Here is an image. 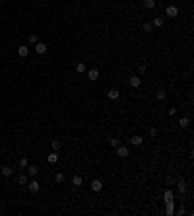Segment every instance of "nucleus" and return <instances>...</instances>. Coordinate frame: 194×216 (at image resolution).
<instances>
[{
    "label": "nucleus",
    "mask_w": 194,
    "mask_h": 216,
    "mask_svg": "<svg viewBox=\"0 0 194 216\" xmlns=\"http://www.w3.org/2000/svg\"><path fill=\"white\" fill-rule=\"evenodd\" d=\"M144 6L148 10H151V8H155V0H144Z\"/></svg>",
    "instance_id": "aec40b11"
},
{
    "label": "nucleus",
    "mask_w": 194,
    "mask_h": 216,
    "mask_svg": "<svg viewBox=\"0 0 194 216\" xmlns=\"http://www.w3.org/2000/svg\"><path fill=\"white\" fill-rule=\"evenodd\" d=\"M138 70H140V74H146V64H140V68H138Z\"/></svg>",
    "instance_id": "c756f323"
},
{
    "label": "nucleus",
    "mask_w": 194,
    "mask_h": 216,
    "mask_svg": "<svg viewBox=\"0 0 194 216\" xmlns=\"http://www.w3.org/2000/svg\"><path fill=\"white\" fill-rule=\"evenodd\" d=\"M151 29H153V26H151L149 21H146V24H144V31H151Z\"/></svg>",
    "instance_id": "a878e982"
},
{
    "label": "nucleus",
    "mask_w": 194,
    "mask_h": 216,
    "mask_svg": "<svg viewBox=\"0 0 194 216\" xmlns=\"http://www.w3.org/2000/svg\"><path fill=\"white\" fill-rule=\"evenodd\" d=\"M163 199H165V203H173V191H165L163 193Z\"/></svg>",
    "instance_id": "ddd939ff"
},
{
    "label": "nucleus",
    "mask_w": 194,
    "mask_h": 216,
    "mask_svg": "<svg viewBox=\"0 0 194 216\" xmlns=\"http://www.w3.org/2000/svg\"><path fill=\"white\" fill-rule=\"evenodd\" d=\"M35 51H37L39 55H45V53H47V45H45V43H39V41H37V43H35Z\"/></svg>",
    "instance_id": "1a4fd4ad"
},
{
    "label": "nucleus",
    "mask_w": 194,
    "mask_h": 216,
    "mask_svg": "<svg viewBox=\"0 0 194 216\" xmlns=\"http://www.w3.org/2000/svg\"><path fill=\"white\" fill-rule=\"evenodd\" d=\"M165 14H167V18H177V14H179V8H177V6H167Z\"/></svg>",
    "instance_id": "7ed1b4c3"
},
{
    "label": "nucleus",
    "mask_w": 194,
    "mask_h": 216,
    "mask_svg": "<svg viewBox=\"0 0 194 216\" xmlns=\"http://www.w3.org/2000/svg\"><path fill=\"white\" fill-rule=\"evenodd\" d=\"M87 76H89V80H91V82H95V80L99 78V70H95V68H91V70L87 72Z\"/></svg>",
    "instance_id": "9b49d317"
},
{
    "label": "nucleus",
    "mask_w": 194,
    "mask_h": 216,
    "mask_svg": "<svg viewBox=\"0 0 194 216\" xmlns=\"http://www.w3.org/2000/svg\"><path fill=\"white\" fill-rule=\"evenodd\" d=\"M18 55L21 57V59H25V57H29V47H27V45H21V47H18Z\"/></svg>",
    "instance_id": "39448f33"
},
{
    "label": "nucleus",
    "mask_w": 194,
    "mask_h": 216,
    "mask_svg": "<svg viewBox=\"0 0 194 216\" xmlns=\"http://www.w3.org/2000/svg\"><path fill=\"white\" fill-rule=\"evenodd\" d=\"M132 146H142L144 144V138L140 136V134H134V136H130V140H128Z\"/></svg>",
    "instance_id": "f257e3e1"
},
{
    "label": "nucleus",
    "mask_w": 194,
    "mask_h": 216,
    "mask_svg": "<svg viewBox=\"0 0 194 216\" xmlns=\"http://www.w3.org/2000/svg\"><path fill=\"white\" fill-rule=\"evenodd\" d=\"M116 154H118L120 158H128V156H130V154H128V148H126V146H122V144H118V146H116Z\"/></svg>",
    "instance_id": "f03ea898"
},
{
    "label": "nucleus",
    "mask_w": 194,
    "mask_h": 216,
    "mask_svg": "<svg viewBox=\"0 0 194 216\" xmlns=\"http://www.w3.org/2000/svg\"><path fill=\"white\" fill-rule=\"evenodd\" d=\"M188 123H190V119H188V117H181V119H179V125H181L182 129H186Z\"/></svg>",
    "instance_id": "6ab92c4d"
},
{
    "label": "nucleus",
    "mask_w": 194,
    "mask_h": 216,
    "mask_svg": "<svg viewBox=\"0 0 194 216\" xmlns=\"http://www.w3.org/2000/svg\"><path fill=\"white\" fill-rule=\"evenodd\" d=\"M163 21H165L163 18H155V20H153V26H155V27H159V26H163Z\"/></svg>",
    "instance_id": "5701e85b"
},
{
    "label": "nucleus",
    "mask_w": 194,
    "mask_h": 216,
    "mask_svg": "<svg viewBox=\"0 0 194 216\" xmlns=\"http://www.w3.org/2000/svg\"><path fill=\"white\" fill-rule=\"evenodd\" d=\"M101 189H103V183H101V179H93V181H91V191L99 193Z\"/></svg>",
    "instance_id": "20e7f679"
},
{
    "label": "nucleus",
    "mask_w": 194,
    "mask_h": 216,
    "mask_svg": "<svg viewBox=\"0 0 194 216\" xmlns=\"http://www.w3.org/2000/svg\"><path fill=\"white\" fill-rule=\"evenodd\" d=\"M72 185H74V187H80V185H82V177H80V175H72Z\"/></svg>",
    "instance_id": "f3484780"
},
{
    "label": "nucleus",
    "mask_w": 194,
    "mask_h": 216,
    "mask_svg": "<svg viewBox=\"0 0 194 216\" xmlns=\"http://www.w3.org/2000/svg\"><path fill=\"white\" fill-rule=\"evenodd\" d=\"M27 173H29L31 177H37L39 175V168L37 165H27Z\"/></svg>",
    "instance_id": "9d476101"
},
{
    "label": "nucleus",
    "mask_w": 194,
    "mask_h": 216,
    "mask_svg": "<svg viewBox=\"0 0 194 216\" xmlns=\"http://www.w3.org/2000/svg\"><path fill=\"white\" fill-rule=\"evenodd\" d=\"M155 96H157V99H165V90H157Z\"/></svg>",
    "instance_id": "4be33fe9"
},
{
    "label": "nucleus",
    "mask_w": 194,
    "mask_h": 216,
    "mask_svg": "<svg viewBox=\"0 0 194 216\" xmlns=\"http://www.w3.org/2000/svg\"><path fill=\"white\" fill-rule=\"evenodd\" d=\"M27 189L31 191V193H37V191L41 189V185H39V181H35V179H33V181H29V183H27Z\"/></svg>",
    "instance_id": "423d86ee"
},
{
    "label": "nucleus",
    "mask_w": 194,
    "mask_h": 216,
    "mask_svg": "<svg viewBox=\"0 0 194 216\" xmlns=\"http://www.w3.org/2000/svg\"><path fill=\"white\" fill-rule=\"evenodd\" d=\"M130 86H132V88H140V86H142V78H140V76H132V78H130Z\"/></svg>",
    "instance_id": "6e6552de"
},
{
    "label": "nucleus",
    "mask_w": 194,
    "mask_h": 216,
    "mask_svg": "<svg viewBox=\"0 0 194 216\" xmlns=\"http://www.w3.org/2000/svg\"><path fill=\"white\" fill-rule=\"evenodd\" d=\"M60 148V142L58 140H52V150H58Z\"/></svg>",
    "instance_id": "c85d7f7f"
},
{
    "label": "nucleus",
    "mask_w": 194,
    "mask_h": 216,
    "mask_svg": "<svg viewBox=\"0 0 194 216\" xmlns=\"http://www.w3.org/2000/svg\"><path fill=\"white\" fill-rule=\"evenodd\" d=\"M179 191H181V193H184V191H186V183H184V181H179Z\"/></svg>",
    "instance_id": "b1692460"
},
{
    "label": "nucleus",
    "mask_w": 194,
    "mask_h": 216,
    "mask_svg": "<svg viewBox=\"0 0 194 216\" xmlns=\"http://www.w3.org/2000/svg\"><path fill=\"white\" fill-rule=\"evenodd\" d=\"M54 181H56L58 185L64 183V173H60V171H58V173H54Z\"/></svg>",
    "instance_id": "a211bd4d"
},
{
    "label": "nucleus",
    "mask_w": 194,
    "mask_h": 216,
    "mask_svg": "<svg viewBox=\"0 0 194 216\" xmlns=\"http://www.w3.org/2000/svg\"><path fill=\"white\" fill-rule=\"evenodd\" d=\"M16 181H18V185H25L27 183V175L25 173H19V175L16 177Z\"/></svg>",
    "instance_id": "f8f14e48"
},
{
    "label": "nucleus",
    "mask_w": 194,
    "mask_h": 216,
    "mask_svg": "<svg viewBox=\"0 0 194 216\" xmlns=\"http://www.w3.org/2000/svg\"><path fill=\"white\" fill-rule=\"evenodd\" d=\"M0 171H2V175H4V177L12 175V168H10V165H2V170H0Z\"/></svg>",
    "instance_id": "2eb2a0df"
},
{
    "label": "nucleus",
    "mask_w": 194,
    "mask_h": 216,
    "mask_svg": "<svg viewBox=\"0 0 194 216\" xmlns=\"http://www.w3.org/2000/svg\"><path fill=\"white\" fill-rule=\"evenodd\" d=\"M47 160H49V164H56V162H58V154H56V152H52V154L47 156Z\"/></svg>",
    "instance_id": "4468645a"
},
{
    "label": "nucleus",
    "mask_w": 194,
    "mask_h": 216,
    "mask_svg": "<svg viewBox=\"0 0 194 216\" xmlns=\"http://www.w3.org/2000/svg\"><path fill=\"white\" fill-rule=\"evenodd\" d=\"M118 144H120V138H111V146H118Z\"/></svg>",
    "instance_id": "cd10ccee"
},
{
    "label": "nucleus",
    "mask_w": 194,
    "mask_h": 216,
    "mask_svg": "<svg viewBox=\"0 0 194 216\" xmlns=\"http://www.w3.org/2000/svg\"><path fill=\"white\" fill-rule=\"evenodd\" d=\"M149 134H151V136H157V134H159V131H157L155 127H149Z\"/></svg>",
    "instance_id": "bb28decb"
},
{
    "label": "nucleus",
    "mask_w": 194,
    "mask_h": 216,
    "mask_svg": "<svg viewBox=\"0 0 194 216\" xmlns=\"http://www.w3.org/2000/svg\"><path fill=\"white\" fill-rule=\"evenodd\" d=\"M29 162H27V158H19V168H27Z\"/></svg>",
    "instance_id": "412c9836"
},
{
    "label": "nucleus",
    "mask_w": 194,
    "mask_h": 216,
    "mask_svg": "<svg viewBox=\"0 0 194 216\" xmlns=\"http://www.w3.org/2000/svg\"><path fill=\"white\" fill-rule=\"evenodd\" d=\"M85 70H87V68H85L84 62H76V72H78V74H84Z\"/></svg>",
    "instance_id": "dca6fc26"
},
{
    "label": "nucleus",
    "mask_w": 194,
    "mask_h": 216,
    "mask_svg": "<svg viewBox=\"0 0 194 216\" xmlns=\"http://www.w3.org/2000/svg\"><path fill=\"white\" fill-rule=\"evenodd\" d=\"M27 41H29V43H33V45H35V43H37V35H35V33H31V35H29V37H27Z\"/></svg>",
    "instance_id": "393cba45"
},
{
    "label": "nucleus",
    "mask_w": 194,
    "mask_h": 216,
    "mask_svg": "<svg viewBox=\"0 0 194 216\" xmlns=\"http://www.w3.org/2000/svg\"><path fill=\"white\" fill-rule=\"evenodd\" d=\"M107 98H109V99H118V98H120V92H118L116 88H113V90L107 92Z\"/></svg>",
    "instance_id": "0eeeda50"
}]
</instances>
